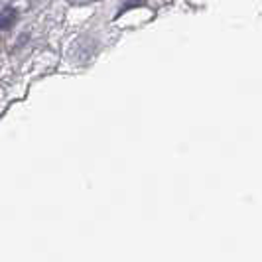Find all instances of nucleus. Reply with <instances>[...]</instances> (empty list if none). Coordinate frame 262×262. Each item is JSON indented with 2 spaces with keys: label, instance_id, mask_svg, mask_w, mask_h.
<instances>
[{
  "label": "nucleus",
  "instance_id": "obj_1",
  "mask_svg": "<svg viewBox=\"0 0 262 262\" xmlns=\"http://www.w3.org/2000/svg\"><path fill=\"white\" fill-rule=\"evenodd\" d=\"M71 2H91V0H71Z\"/></svg>",
  "mask_w": 262,
  "mask_h": 262
}]
</instances>
